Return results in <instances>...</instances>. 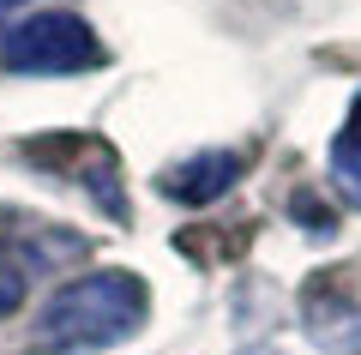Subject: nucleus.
Returning a JSON list of instances; mask_svg holds the SVG:
<instances>
[{
	"label": "nucleus",
	"mask_w": 361,
	"mask_h": 355,
	"mask_svg": "<svg viewBox=\"0 0 361 355\" xmlns=\"http://www.w3.org/2000/svg\"><path fill=\"white\" fill-rule=\"evenodd\" d=\"M145 307L151 295L133 271H85L49 295L37 319V343L42 349H109L145 325Z\"/></svg>",
	"instance_id": "nucleus-1"
},
{
	"label": "nucleus",
	"mask_w": 361,
	"mask_h": 355,
	"mask_svg": "<svg viewBox=\"0 0 361 355\" xmlns=\"http://www.w3.org/2000/svg\"><path fill=\"white\" fill-rule=\"evenodd\" d=\"M103 42L78 13H61V6H42V13L18 18L6 37H0V66L13 73H37V78H61V73H90L103 66Z\"/></svg>",
	"instance_id": "nucleus-2"
},
{
	"label": "nucleus",
	"mask_w": 361,
	"mask_h": 355,
	"mask_svg": "<svg viewBox=\"0 0 361 355\" xmlns=\"http://www.w3.org/2000/svg\"><path fill=\"white\" fill-rule=\"evenodd\" d=\"M235 181H241V157L235 151H199V157H187V163H175L157 187H163L169 199H180V205H211V199H223Z\"/></svg>",
	"instance_id": "nucleus-3"
},
{
	"label": "nucleus",
	"mask_w": 361,
	"mask_h": 355,
	"mask_svg": "<svg viewBox=\"0 0 361 355\" xmlns=\"http://www.w3.org/2000/svg\"><path fill=\"white\" fill-rule=\"evenodd\" d=\"M307 325H313V337H319L325 349H337V355H355V349H361V313H355V307L325 313V307L313 301V307H307Z\"/></svg>",
	"instance_id": "nucleus-4"
},
{
	"label": "nucleus",
	"mask_w": 361,
	"mask_h": 355,
	"mask_svg": "<svg viewBox=\"0 0 361 355\" xmlns=\"http://www.w3.org/2000/svg\"><path fill=\"white\" fill-rule=\"evenodd\" d=\"M18 301H25V271L0 259V319H6V313H18Z\"/></svg>",
	"instance_id": "nucleus-5"
},
{
	"label": "nucleus",
	"mask_w": 361,
	"mask_h": 355,
	"mask_svg": "<svg viewBox=\"0 0 361 355\" xmlns=\"http://www.w3.org/2000/svg\"><path fill=\"white\" fill-rule=\"evenodd\" d=\"M18 6H30V0H0V13H18Z\"/></svg>",
	"instance_id": "nucleus-6"
}]
</instances>
